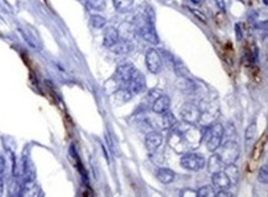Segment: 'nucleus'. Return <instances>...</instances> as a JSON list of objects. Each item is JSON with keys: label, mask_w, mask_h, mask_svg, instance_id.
Listing matches in <instances>:
<instances>
[{"label": "nucleus", "mask_w": 268, "mask_h": 197, "mask_svg": "<svg viewBox=\"0 0 268 197\" xmlns=\"http://www.w3.org/2000/svg\"><path fill=\"white\" fill-rule=\"evenodd\" d=\"M170 108L171 99L167 95H160L152 104V111L157 115H162V113L167 112V111H170Z\"/></svg>", "instance_id": "obj_12"}, {"label": "nucleus", "mask_w": 268, "mask_h": 197, "mask_svg": "<svg viewBox=\"0 0 268 197\" xmlns=\"http://www.w3.org/2000/svg\"><path fill=\"white\" fill-rule=\"evenodd\" d=\"M213 186L218 190H229L231 187L232 182L230 177L227 176L226 173L224 170H219V172L213 173L212 176Z\"/></svg>", "instance_id": "obj_9"}, {"label": "nucleus", "mask_w": 268, "mask_h": 197, "mask_svg": "<svg viewBox=\"0 0 268 197\" xmlns=\"http://www.w3.org/2000/svg\"><path fill=\"white\" fill-rule=\"evenodd\" d=\"M215 196L218 197H231L232 194L231 192H229L227 190H219L218 192H215Z\"/></svg>", "instance_id": "obj_28"}, {"label": "nucleus", "mask_w": 268, "mask_h": 197, "mask_svg": "<svg viewBox=\"0 0 268 197\" xmlns=\"http://www.w3.org/2000/svg\"><path fill=\"white\" fill-rule=\"evenodd\" d=\"M175 122H177V120H175L174 115L170 111L161 115V128L162 130H170L171 127L175 125Z\"/></svg>", "instance_id": "obj_16"}, {"label": "nucleus", "mask_w": 268, "mask_h": 197, "mask_svg": "<svg viewBox=\"0 0 268 197\" xmlns=\"http://www.w3.org/2000/svg\"><path fill=\"white\" fill-rule=\"evenodd\" d=\"M258 181L262 182V184H267L268 182V168H267V164H265V165H262V167L260 168V170H258Z\"/></svg>", "instance_id": "obj_26"}, {"label": "nucleus", "mask_w": 268, "mask_h": 197, "mask_svg": "<svg viewBox=\"0 0 268 197\" xmlns=\"http://www.w3.org/2000/svg\"><path fill=\"white\" fill-rule=\"evenodd\" d=\"M91 23L94 28H103L106 23L105 18L100 15H92L91 16Z\"/></svg>", "instance_id": "obj_25"}, {"label": "nucleus", "mask_w": 268, "mask_h": 197, "mask_svg": "<svg viewBox=\"0 0 268 197\" xmlns=\"http://www.w3.org/2000/svg\"><path fill=\"white\" fill-rule=\"evenodd\" d=\"M181 117L184 122L196 125V123L203 118V112H201V110L196 105H194V104H191V103H187L182 106Z\"/></svg>", "instance_id": "obj_7"}, {"label": "nucleus", "mask_w": 268, "mask_h": 197, "mask_svg": "<svg viewBox=\"0 0 268 197\" xmlns=\"http://www.w3.org/2000/svg\"><path fill=\"white\" fill-rule=\"evenodd\" d=\"M6 170V160L1 154H0V174H4Z\"/></svg>", "instance_id": "obj_27"}, {"label": "nucleus", "mask_w": 268, "mask_h": 197, "mask_svg": "<svg viewBox=\"0 0 268 197\" xmlns=\"http://www.w3.org/2000/svg\"><path fill=\"white\" fill-rule=\"evenodd\" d=\"M265 147H266V137H263V138L260 139V141H258L257 143L255 144V147H253L252 154H251V158H252L253 160H258V159L262 156L263 149H265Z\"/></svg>", "instance_id": "obj_20"}, {"label": "nucleus", "mask_w": 268, "mask_h": 197, "mask_svg": "<svg viewBox=\"0 0 268 197\" xmlns=\"http://www.w3.org/2000/svg\"><path fill=\"white\" fill-rule=\"evenodd\" d=\"M85 5L92 11H103L105 9V0H85Z\"/></svg>", "instance_id": "obj_22"}, {"label": "nucleus", "mask_w": 268, "mask_h": 197, "mask_svg": "<svg viewBox=\"0 0 268 197\" xmlns=\"http://www.w3.org/2000/svg\"><path fill=\"white\" fill-rule=\"evenodd\" d=\"M156 177L160 182L168 185L175 180V173L172 169H168V168H160L156 173Z\"/></svg>", "instance_id": "obj_14"}, {"label": "nucleus", "mask_w": 268, "mask_h": 197, "mask_svg": "<svg viewBox=\"0 0 268 197\" xmlns=\"http://www.w3.org/2000/svg\"><path fill=\"white\" fill-rule=\"evenodd\" d=\"M132 49V46L130 44V42L127 40H119L113 47H111V51L116 54H127L130 53Z\"/></svg>", "instance_id": "obj_15"}, {"label": "nucleus", "mask_w": 268, "mask_h": 197, "mask_svg": "<svg viewBox=\"0 0 268 197\" xmlns=\"http://www.w3.org/2000/svg\"><path fill=\"white\" fill-rule=\"evenodd\" d=\"M155 14H153L152 9H147L145 10V13L141 15V19L139 21V26H137V30L141 34V36L144 37L146 41L151 42V44H158V36L157 32L155 30Z\"/></svg>", "instance_id": "obj_2"}, {"label": "nucleus", "mask_w": 268, "mask_h": 197, "mask_svg": "<svg viewBox=\"0 0 268 197\" xmlns=\"http://www.w3.org/2000/svg\"><path fill=\"white\" fill-rule=\"evenodd\" d=\"M256 134H257V125H256V122H252L248 125L247 128H246V132H245L246 142H250L252 141V139H255Z\"/></svg>", "instance_id": "obj_24"}, {"label": "nucleus", "mask_w": 268, "mask_h": 197, "mask_svg": "<svg viewBox=\"0 0 268 197\" xmlns=\"http://www.w3.org/2000/svg\"><path fill=\"white\" fill-rule=\"evenodd\" d=\"M4 194V180L0 177V196H3Z\"/></svg>", "instance_id": "obj_31"}, {"label": "nucleus", "mask_w": 268, "mask_h": 197, "mask_svg": "<svg viewBox=\"0 0 268 197\" xmlns=\"http://www.w3.org/2000/svg\"><path fill=\"white\" fill-rule=\"evenodd\" d=\"M20 32L23 34L24 39L26 40V42H27L28 44L31 47H34V48L39 49L40 47V42L39 40H37V37L35 36L34 34H32V31L31 30H26V28H20Z\"/></svg>", "instance_id": "obj_17"}, {"label": "nucleus", "mask_w": 268, "mask_h": 197, "mask_svg": "<svg viewBox=\"0 0 268 197\" xmlns=\"http://www.w3.org/2000/svg\"><path fill=\"white\" fill-rule=\"evenodd\" d=\"M113 4L116 10L125 13V11H129L134 5V0H113Z\"/></svg>", "instance_id": "obj_19"}, {"label": "nucleus", "mask_w": 268, "mask_h": 197, "mask_svg": "<svg viewBox=\"0 0 268 197\" xmlns=\"http://www.w3.org/2000/svg\"><path fill=\"white\" fill-rule=\"evenodd\" d=\"M170 146L177 153H187L195 149L203 139V132L193 123H177L171 127Z\"/></svg>", "instance_id": "obj_1"}, {"label": "nucleus", "mask_w": 268, "mask_h": 197, "mask_svg": "<svg viewBox=\"0 0 268 197\" xmlns=\"http://www.w3.org/2000/svg\"><path fill=\"white\" fill-rule=\"evenodd\" d=\"M218 149H220V151L217 154L220 156L224 165L235 163L237 160V158H239V155H240V147H239V144L236 142L232 141V139L225 142L222 144V147L220 146Z\"/></svg>", "instance_id": "obj_5"}, {"label": "nucleus", "mask_w": 268, "mask_h": 197, "mask_svg": "<svg viewBox=\"0 0 268 197\" xmlns=\"http://www.w3.org/2000/svg\"><path fill=\"white\" fill-rule=\"evenodd\" d=\"M196 196L198 197H213L215 196V187L213 185H206V186L200 187L196 191Z\"/></svg>", "instance_id": "obj_23"}, {"label": "nucleus", "mask_w": 268, "mask_h": 197, "mask_svg": "<svg viewBox=\"0 0 268 197\" xmlns=\"http://www.w3.org/2000/svg\"><path fill=\"white\" fill-rule=\"evenodd\" d=\"M208 167H209L210 173H215V172H219V170H222L224 163L221 161L220 156L215 153L210 156L209 161H208Z\"/></svg>", "instance_id": "obj_18"}, {"label": "nucleus", "mask_w": 268, "mask_h": 197, "mask_svg": "<svg viewBox=\"0 0 268 197\" xmlns=\"http://www.w3.org/2000/svg\"><path fill=\"white\" fill-rule=\"evenodd\" d=\"M125 89H126L127 91L132 95V96L139 95L140 92H142L145 89H146V79H145V75H142L140 72L137 73L136 77H135L134 79H132L131 82L125 87Z\"/></svg>", "instance_id": "obj_10"}, {"label": "nucleus", "mask_w": 268, "mask_h": 197, "mask_svg": "<svg viewBox=\"0 0 268 197\" xmlns=\"http://www.w3.org/2000/svg\"><path fill=\"white\" fill-rule=\"evenodd\" d=\"M139 70L135 67L134 64L131 63H125L120 64L118 68H116L115 75H114V82L118 84V89H122L125 88L135 77L137 75Z\"/></svg>", "instance_id": "obj_3"}, {"label": "nucleus", "mask_w": 268, "mask_h": 197, "mask_svg": "<svg viewBox=\"0 0 268 197\" xmlns=\"http://www.w3.org/2000/svg\"><path fill=\"white\" fill-rule=\"evenodd\" d=\"M145 61H146L147 69L150 70L152 74H158V73L162 70V58H161L157 49L155 48L148 49V51L146 52Z\"/></svg>", "instance_id": "obj_8"}, {"label": "nucleus", "mask_w": 268, "mask_h": 197, "mask_svg": "<svg viewBox=\"0 0 268 197\" xmlns=\"http://www.w3.org/2000/svg\"><path fill=\"white\" fill-rule=\"evenodd\" d=\"M192 13H194L196 16H198V18H200V21H204V22H205V21H206V18H205V16H204L203 14L198 13V11H196L195 9H193V10H192Z\"/></svg>", "instance_id": "obj_30"}, {"label": "nucleus", "mask_w": 268, "mask_h": 197, "mask_svg": "<svg viewBox=\"0 0 268 197\" xmlns=\"http://www.w3.org/2000/svg\"><path fill=\"white\" fill-rule=\"evenodd\" d=\"M225 136V127L221 123H215L210 127L209 133L206 136V148L210 152H217L221 146L222 138Z\"/></svg>", "instance_id": "obj_6"}, {"label": "nucleus", "mask_w": 268, "mask_h": 197, "mask_svg": "<svg viewBox=\"0 0 268 197\" xmlns=\"http://www.w3.org/2000/svg\"><path fill=\"white\" fill-rule=\"evenodd\" d=\"M120 40V35H119V31L115 27H108L104 31V41L103 44L108 48H111L116 42Z\"/></svg>", "instance_id": "obj_13"}, {"label": "nucleus", "mask_w": 268, "mask_h": 197, "mask_svg": "<svg viewBox=\"0 0 268 197\" xmlns=\"http://www.w3.org/2000/svg\"><path fill=\"white\" fill-rule=\"evenodd\" d=\"M215 3H217L218 8H219L220 10H222V11L225 10V3H224V0H215Z\"/></svg>", "instance_id": "obj_29"}, {"label": "nucleus", "mask_w": 268, "mask_h": 197, "mask_svg": "<svg viewBox=\"0 0 268 197\" xmlns=\"http://www.w3.org/2000/svg\"><path fill=\"white\" fill-rule=\"evenodd\" d=\"M163 142V137L160 132H156V131H152L150 133L146 134V138H145V144H146L147 151L150 153H155L158 148L161 147Z\"/></svg>", "instance_id": "obj_11"}, {"label": "nucleus", "mask_w": 268, "mask_h": 197, "mask_svg": "<svg viewBox=\"0 0 268 197\" xmlns=\"http://www.w3.org/2000/svg\"><path fill=\"white\" fill-rule=\"evenodd\" d=\"M181 165L188 172H200L205 168L206 160L203 154L195 153V152H187L181 158Z\"/></svg>", "instance_id": "obj_4"}, {"label": "nucleus", "mask_w": 268, "mask_h": 197, "mask_svg": "<svg viewBox=\"0 0 268 197\" xmlns=\"http://www.w3.org/2000/svg\"><path fill=\"white\" fill-rule=\"evenodd\" d=\"M224 172L226 173L227 176L230 177V180H231L232 184H236L237 180H239V169L236 168L235 163L226 164V165H225Z\"/></svg>", "instance_id": "obj_21"}]
</instances>
